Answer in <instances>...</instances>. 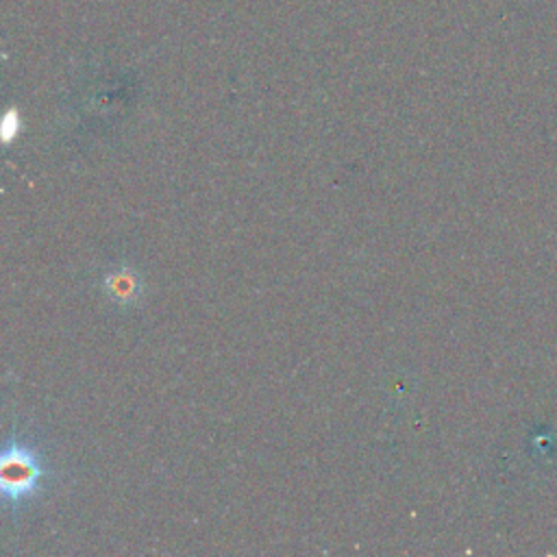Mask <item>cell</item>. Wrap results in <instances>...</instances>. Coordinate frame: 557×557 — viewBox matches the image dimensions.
I'll return each instance as SVG.
<instances>
[{
  "label": "cell",
  "mask_w": 557,
  "mask_h": 557,
  "mask_svg": "<svg viewBox=\"0 0 557 557\" xmlns=\"http://www.w3.org/2000/svg\"><path fill=\"white\" fill-rule=\"evenodd\" d=\"M109 294L117 300H131L137 294V276L128 270H117L115 274L107 276Z\"/></svg>",
  "instance_id": "obj_2"
},
{
  "label": "cell",
  "mask_w": 557,
  "mask_h": 557,
  "mask_svg": "<svg viewBox=\"0 0 557 557\" xmlns=\"http://www.w3.org/2000/svg\"><path fill=\"white\" fill-rule=\"evenodd\" d=\"M44 476V466L39 455L26 444L11 440L0 457V481L4 500L11 505L28 500Z\"/></svg>",
  "instance_id": "obj_1"
}]
</instances>
